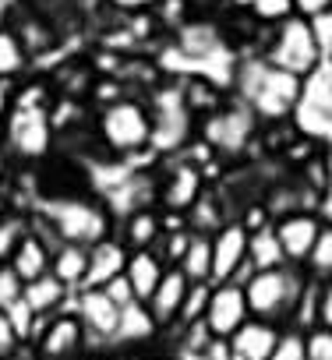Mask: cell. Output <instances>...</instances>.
I'll list each match as a JSON object with an SVG mask.
<instances>
[{"label":"cell","mask_w":332,"mask_h":360,"mask_svg":"<svg viewBox=\"0 0 332 360\" xmlns=\"http://www.w3.org/2000/svg\"><path fill=\"white\" fill-rule=\"evenodd\" d=\"M230 96L251 106L262 127H283L300 110L304 78L272 68L262 53H241L230 71Z\"/></svg>","instance_id":"1"},{"label":"cell","mask_w":332,"mask_h":360,"mask_svg":"<svg viewBox=\"0 0 332 360\" xmlns=\"http://www.w3.org/2000/svg\"><path fill=\"white\" fill-rule=\"evenodd\" d=\"M92 131H96V145L103 155L131 162L134 155L152 152L155 124H152V110L145 96H124L92 113Z\"/></svg>","instance_id":"2"},{"label":"cell","mask_w":332,"mask_h":360,"mask_svg":"<svg viewBox=\"0 0 332 360\" xmlns=\"http://www.w3.org/2000/svg\"><path fill=\"white\" fill-rule=\"evenodd\" d=\"M36 212L50 233L57 240H68V244H85L92 248L96 240L110 237L117 230L110 209L103 205V198H92V195H82V191H60V195H50L46 202H39Z\"/></svg>","instance_id":"3"},{"label":"cell","mask_w":332,"mask_h":360,"mask_svg":"<svg viewBox=\"0 0 332 360\" xmlns=\"http://www.w3.org/2000/svg\"><path fill=\"white\" fill-rule=\"evenodd\" d=\"M198 138L209 145V152L223 162H241L251 155L255 141L262 138V124L251 113V106H244L241 99H226L216 113H209L205 120H198Z\"/></svg>","instance_id":"4"},{"label":"cell","mask_w":332,"mask_h":360,"mask_svg":"<svg viewBox=\"0 0 332 360\" xmlns=\"http://www.w3.org/2000/svg\"><path fill=\"white\" fill-rule=\"evenodd\" d=\"M304 269L297 265H279V269H258L244 279V297H248V311L251 318L262 321H276V325H290L293 307L304 293Z\"/></svg>","instance_id":"5"},{"label":"cell","mask_w":332,"mask_h":360,"mask_svg":"<svg viewBox=\"0 0 332 360\" xmlns=\"http://www.w3.org/2000/svg\"><path fill=\"white\" fill-rule=\"evenodd\" d=\"M262 57L272 68H283V71H290L297 78H307V75H314L325 64V43H321L318 25L311 18L293 15L283 25L269 29V39H265Z\"/></svg>","instance_id":"6"},{"label":"cell","mask_w":332,"mask_h":360,"mask_svg":"<svg viewBox=\"0 0 332 360\" xmlns=\"http://www.w3.org/2000/svg\"><path fill=\"white\" fill-rule=\"evenodd\" d=\"M0 148L25 166L46 162L50 152L57 148V127L50 120V106H15L4 131H0Z\"/></svg>","instance_id":"7"},{"label":"cell","mask_w":332,"mask_h":360,"mask_svg":"<svg viewBox=\"0 0 332 360\" xmlns=\"http://www.w3.org/2000/svg\"><path fill=\"white\" fill-rule=\"evenodd\" d=\"M205 169L195 155L177 152L166 155L162 169L155 173V205L166 216H188L195 209V202L205 195Z\"/></svg>","instance_id":"8"},{"label":"cell","mask_w":332,"mask_h":360,"mask_svg":"<svg viewBox=\"0 0 332 360\" xmlns=\"http://www.w3.org/2000/svg\"><path fill=\"white\" fill-rule=\"evenodd\" d=\"M226 15V11H223ZM223 15H209V11H191L170 36V43L184 60H209L223 50H230L226 43V25H223Z\"/></svg>","instance_id":"9"},{"label":"cell","mask_w":332,"mask_h":360,"mask_svg":"<svg viewBox=\"0 0 332 360\" xmlns=\"http://www.w3.org/2000/svg\"><path fill=\"white\" fill-rule=\"evenodd\" d=\"M248 318H251V311H248L244 283H237V279H230V283H212L209 304H205V314H202L205 332H209L216 342H226Z\"/></svg>","instance_id":"10"},{"label":"cell","mask_w":332,"mask_h":360,"mask_svg":"<svg viewBox=\"0 0 332 360\" xmlns=\"http://www.w3.org/2000/svg\"><path fill=\"white\" fill-rule=\"evenodd\" d=\"M248 244H251V230L241 219H230L223 230L212 233V283H244L255 269L248 262Z\"/></svg>","instance_id":"11"},{"label":"cell","mask_w":332,"mask_h":360,"mask_svg":"<svg viewBox=\"0 0 332 360\" xmlns=\"http://www.w3.org/2000/svg\"><path fill=\"white\" fill-rule=\"evenodd\" d=\"M11 29L18 32V39H22V46L29 50V57H32V64L36 60H43V57H50L53 50H60V43H64V36H60V29L32 4V0H15V11H11Z\"/></svg>","instance_id":"12"},{"label":"cell","mask_w":332,"mask_h":360,"mask_svg":"<svg viewBox=\"0 0 332 360\" xmlns=\"http://www.w3.org/2000/svg\"><path fill=\"white\" fill-rule=\"evenodd\" d=\"M82 346H85V325H82V318L75 311L50 314L43 332L36 335V349H39L43 360H68Z\"/></svg>","instance_id":"13"},{"label":"cell","mask_w":332,"mask_h":360,"mask_svg":"<svg viewBox=\"0 0 332 360\" xmlns=\"http://www.w3.org/2000/svg\"><path fill=\"white\" fill-rule=\"evenodd\" d=\"M272 226H276L279 248L286 255V265L304 269V262H307V255H311V248H314V240H318L325 223H321L318 212H290V216L276 219Z\"/></svg>","instance_id":"14"},{"label":"cell","mask_w":332,"mask_h":360,"mask_svg":"<svg viewBox=\"0 0 332 360\" xmlns=\"http://www.w3.org/2000/svg\"><path fill=\"white\" fill-rule=\"evenodd\" d=\"M120 311L124 307H117L103 286H82V290H75V314L82 318L85 335L113 339L117 335V325H120Z\"/></svg>","instance_id":"15"},{"label":"cell","mask_w":332,"mask_h":360,"mask_svg":"<svg viewBox=\"0 0 332 360\" xmlns=\"http://www.w3.org/2000/svg\"><path fill=\"white\" fill-rule=\"evenodd\" d=\"M283 325L248 318L230 339H226V360H272V349L279 342Z\"/></svg>","instance_id":"16"},{"label":"cell","mask_w":332,"mask_h":360,"mask_svg":"<svg viewBox=\"0 0 332 360\" xmlns=\"http://www.w3.org/2000/svg\"><path fill=\"white\" fill-rule=\"evenodd\" d=\"M188 293H191V279H188L177 265H170V269H166V276L159 279L155 293L145 300L159 328H170V325H177V321H181V311H184Z\"/></svg>","instance_id":"17"},{"label":"cell","mask_w":332,"mask_h":360,"mask_svg":"<svg viewBox=\"0 0 332 360\" xmlns=\"http://www.w3.org/2000/svg\"><path fill=\"white\" fill-rule=\"evenodd\" d=\"M127 244L117 237V230L103 240H96L89 248V276H85V286H106L110 279L124 276L127 269Z\"/></svg>","instance_id":"18"},{"label":"cell","mask_w":332,"mask_h":360,"mask_svg":"<svg viewBox=\"0 0 332 360\" xmlns=\"http://www.w3.org/2000/svg\"><path fill=\"white\" fill-rule=\"evenodd\" d=\"M46 82H50L57 99H82V103H89V92L96 85V71H92L89 57H71V60H60L46 75Z\"/></svg>","instance_id":"19"},{"label":"cell","mask_w":332,"mask_h":360,"mask_svg":"<svg viewBox=\"0 0 332 360\" xmlns=\"http://www.w3.org/2000/svg\"><path fill=\"white\" fill-rule=\"evenodd\" d=\"M162 230H166V216H162L159 205L138 209V212H131L117 223V237L127 244V251H152L155 240L162 237Z\"/></svg>","instance_id":"20"},{"label":"cell","mask_w":332,"mask_h":360,"mask_svg":"<svg viewBox=\"0 0 332 360\" xmlns=\"http://www.w3.org/2000/svg\"><path fill=\"white\" fill-rule=\"evenodd\" d=\"M50 262H53V244H50V237L46 233H39L36 226L22 237V244H18V251L11 255V269H15V276L22 279V283H32V279H39V276H46L50 272Z\"/></svg>","instance_id":"21"},{"label":"cell","mask_w":332,"mask_h":360,"mask_svg":"<svg viewBox=\"0 0 332 360\" xmlns=\"http://www.w3.org/2000/svg\"><path fill=\"white\" fill-rule=\"evenodd\" d=\"M230 219H237V209L226 205V198H223L219 188H205V195H202V198L195 202V209L184 216L188 230H191V233H205V237H212L216 230H223Z\"/></svg>","instance_id":"22"},{"label":"cell","mask_w":332,"mask_h":360,"mask_svg":"<svg viewBox=\"0 0 332 360\" xmlns=\"http://www.w3.org/2000/svg\"><path fill=\"white\" fill-rule=\"evenodd\" d=\"M166 265L155 251H131L127 255V269H124V279L131 283V290H134V297L145 304L152 293H155V286H159V279L166 276Z\"/></svg>","instance_id":"23"},{"label":"cell","mask_w":332,"mask_h":360,"mask_svg":"<svg viewBox=\"0 0 332 360\" xmlns=\"http://www.w3.org/2000/svg\"><path fill=\"white\" fill-rule=\"evenodd\" d=\"M181 89H184V103H188V110H191V117L195 120H205L209 113H216L226 99H230V92H223L212 78H205V75H184L181 78Z\"/></svg>","instance_id":"24"},{"label":"cell","mask_w":332,"mask_h":360,"mask_svg":"<svg viewBox=\"0 0 332 360\" xmlns=\"http://www.w3.org/2000/svg\"><path fill=\"white\" fill-rule=\"evenodd\" d=\"M50 272H53L68 290H82V286H85V276H89V248H85V244H68V240H60V244L53 248Z\"/></svg>","instance_id":"25"},{"label":"cell","mask_w":332,"mask_h":360,"mask_svg":"<svg viewBox=\"0 0 332 360\" xmlns=\"http://www.w3.org/2000/svg\"><path fill=\"white\" fill-rule=\"evenodd\" d=\"M71 293H75V290H68L53 272H46V276H39V279H32V283H25V290H22L25 304H29L36 314H43V318L57 314Z\"/></svg>","instance_id":"26"},{"label":"cell","mask_w":332,"mask_h":360,"mask_svg":"<svg viewBox=\"0 0 332 360\" xmlns=\"http://www.w3.org/2000/svg\"><path fill=\"white\" fill-rule=\"evenodd\" d=\"M29 71H32L29 50L22 46L18 32L11 25H4V29H0V82L18 85L22 78H29Z\"/></svg>","instance_id":"27"},{"label":"cell","mask_w":332,"mask_h":360,"mask_svg":"<svg viewBox=\"0 0 332 360\" xmlns=\"http://www.w3.org/2000/svg\"><path fill=\"white\" fill-rule=\"evenodd\" d=\"M155 332H159V325H155L148 304L134 300V304H127V307L120 311V325H117V335H113V339H117V342H148Z\"/></svg>","instance_id":"28"},{"label":"cell","mask_w":332,"mask_h":360,"mask_svg":"<svg viewBox=\"0 0 332 360\" xmlns=\"http://www.w3.org/2000/svg\"><path fill=\"white\" fill-rule=\"evenodd\" d=\"M248 262H251L255 272H258V269H279V265H286V255H283V248H279V237H276V226H272V223L251 230Z\"/></svg>","instance_id":"29"},{"label":"cell","mask_w":332,"mask_h":360,"mask_svg":"<svg viewBox=\"0 0 332 360\" xmlns=\"http://www.w3.org/2000/svg\"><path fill=\"white\" fill-rule=\"evenodd\" d=\"M311 110L325 120H332V64L325 60L314 75L304 78V99H300V110Z\"/></svg>","instance_id":"30"},{"label":"cell","mask_w":332,"mask_h":360,"mask_svg":"<svg viewBox=\"0 0 332 360\" xmlns=\"http://www.w3.org/2000/svg\"><path fill=\"white\" fill-rule=\"evenodd\" d=\"M191 283H212V237L205 233H191L188 240V251L177 265Z\"/></svg>","instance_id":"31"},{"label":"cell","mask_w":332,"mask_h":360,"mask_svg":"<svg viewBox=\"0 0 332 360\" xmlns=\"http://www.w3.org/2000/svg\"><path fill=\"white\" fill-rule=\"evenodd\" d=\"M32 230V216L29 209H11L4 219H0V265H8L11 255L18 251L22 237Z\"/></svg>","instance_id":"32"},{"label":"cell","mask_w":332,"mask_h":360,"mask_svg":"<svg viewBox=\"0 0 332 360\" xmlns=\"http://www.w3.org/2000/svg\"><path fill=\"white\" fill-rule=\"evenodd\" d=\"M304 276L314 279V283L332 279V226H321V233H318V240H314V248L304 262Z\"/></svg>","instance_id":"33"},{"label":"cell","mask_w":332,"mask_h":360,"mask_svg":"<svg viewBox=\"0 0 332 360\" xmlns=\"http://www.w3.org/2000/svg\"><path fill=\"white\" fill-rule=\"evenodd\" d=\"M248 15H251L262 29H276V25H283L286 18H293L297 11H293V0H255Z\"/></svg>","instance_id":"34"},{"label":"cell","mask_w":332,"mask_h":360,"mask_svg":"<svg viewBox=\"0 0 332 360\" xmlns=\"http://www.w3.org/2000/svg\"><path fill=\"white\" fill-rule=\"evenodd\" d=\"M272 360H307V349H304V328H293L286 325L279 332V342L272 349Z\"/></svg>","instance_id":"35"},{"label":"cell","mask_w":332,"mask_h":360,"mask_svg":"<svg viewBox=\"0 0 332 360\" xmlns=\"http://www.w3.org/2000/svg\"><path fill=\"white\" fill-rule=\"evenodd\" d=\"M304 349H307V360H332V328L328 325L304 328Z\"/></svg>","instance_id":"36"},{"label":"cell","mask_w":332,"mask_h":360,"mask_svg":"<svg viewBox=\"0 0 332 360\" xmlns=\"http://www.w3.org/2000/svg\"><path fill=\"white\" fill-rule=\"evenodd\" d=\"M110 18H138V15H155L162 0H103Z\"/></svg>","instance_id":"37"},{"label":"cell","mask_w":332,"mask_h":360,"mask_svg":"<svg viewBox=\"0 0 332 360\" xmlns=\"http://www.w3.org/2000/svg\"><path fill=\"white\" fill-rule=\"evenodd\" d=\"M22 290H25V283L15 276V269L11 265H0V311H8L22 297Z\"/></svg>","instance_id":"38"},{"label":"cell","mask_w":332,"mask_h":360,"mask_svg":"<svg viewBox=\"0 0 332 360\" xmlns=\"http://www.w3.org/2000/svg\"><path fill=\"white\" fill-rule=\"evenodd\" d=\"M293 11L300 18H311V22H321L332 15V0H293Z\"/></svg>","instance_id":"39"},{"label":"cell","mask_w":332,"mask_h":360,"mask_svg":"<svg viewBox=\"0 0 332 360\" xmlns=\"http://www.w3.org/2000/svg\"><path fill=\"white\" fill-rule=\"evenodd\" d=\"M106 293H110V300L117 304V307H127V304H134L138 297H134V290H131V283L124 279V276H117V279H110L106 286H103Z\"/></svg>","instance_id":"40"},{"label":"cell","mask_w":332,"mask_h":360,"mask_svg":"<svg viewBox=\"0 0 332 360\" xmlns=\"http://www.w3.org/2000/svg\"><path fill=\"white\" fill-rule=\"evenodd\" d=\"M318 325L332 328V279H325L318 286Z\"/></svg>","instance_id":"41"},{"label":"cell","mask_w":332,"mask_h":360,"mask_svg":"<svg viewBox=\"0 0 332 360\" xmlns=\"http://www.w3.org/2000/svg\"><path fill=\"white\" fill-rule=\"evenodd\" d=\"M11 110H15V85L11 82H0V131H4Z\"/></svg>","instance_id":"42"},{"label":"cell","mask_w":332,"mask_h":360,"mask_svg":"<svg viewBox=\"0 0 332 360\" xmlns=\"http://www.w3.org/2000/svg\"><path fill=\"white\" fill-rule=\"evenodd\" d=\"M15 346H18V335H15V328H11L8 314L0 311V356H8V353H11Z\"/></svg>","instance_id":"43"},{"label":"cell","mask_w":332,"mask_h":360,"mask_svg":"<svg viewBox=\"0 0 332 360\" xmlns=\"http://www.w3.org/2000/svg\"><path fill=\"white\" fill-rule=\"evenodd\" d=\"M11 209H18V205H15V202H11V195H8V191H4V188H0V219H4V216H8V212H11Z\"/></svg>","instance_id":"44"},{"label":"cell","mask_w":332,"mask_h":360,"mask_svg":"<svg viewBox=\"0 0 332 360\" xmlns=\"http://www.w3.org/2000/svg\"><path fill=\"white\" fill-rule=\"evenodd\" d=\"M159 360H170V356H159Z\"/></svg>","instance_id":"45"},{"label":"cell","mask_w":332,"mask_h":360,"mask_svg":"<svg viewBox=\"0 0 332 360\" xmlns=\"http://www.w3.org/2000/svg\"><path fill=\"white\" fill-rule=\"evenodd\" d=\"M325 60H328V64H332V57H325Z\"/></svg>","instance_id":"46"}]
</instances>
